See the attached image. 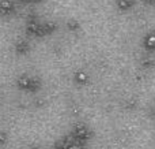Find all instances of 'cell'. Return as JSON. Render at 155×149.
<instances>
[{
  "instance_id": "cell-1",
  "label": "cell",
  "mask_w": 155,
  "mask_h": 149,
  "mask_svg": "<svg viewBox=\"0 0 155 149\" xmlns=\"http://www.w3.org/2000/svg\"><path fill=\"white\" fill-rule=\"evenodd\" d=\"M15 11V4L11 0H0V14L2 15H11Z\"/></svg>"
}]
</instances>
